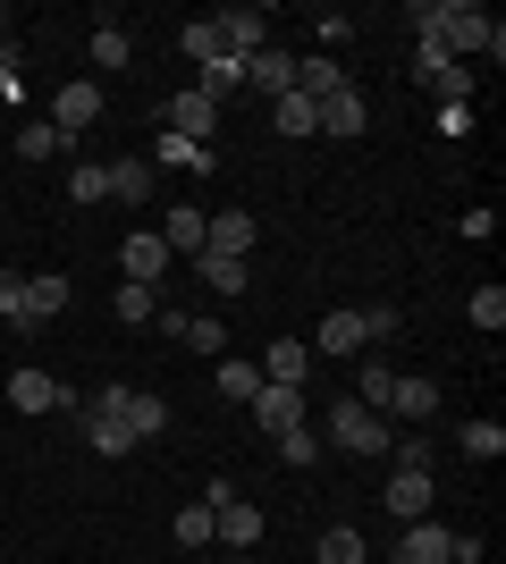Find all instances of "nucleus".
<instances>
[{
  "label": "nucleus",
  "instance_id": "aec40b11",
  "mask_svg": "<svg viewBox=\"0 0 506 564\" xmlns=\"http://www.w3.org/2000/svg\"><path fill=\"white\" fill-rule=\"evenodd\" d=\"M439 413V379H397V397H388V422H431Z\"/></svg>",
  "mask_w": 506,
  "mask_h": 564
},
{
  "label": "nucleus",
  "instance_id": "a211bd4d",
  "mask_svg": "<svg viewBox=\"0 0 506 564\" xmlns=\"http://www.w3.org/2000/svg\"><path fill=\"white\" fill-rule=\"evenodd\" d=\"M219 34H228V51H237V59L270 51V18H262V9H219Z\"/></svg>",
  "mask_w": 506,
  "mask_h": 564
},
{
  "label": "nucleus",
  "instance_id": "7c9ffc66",
  "mask_svg": "<svg viewBox=\"0 0 506 564\" xmlns=\"http://www.w3.org/2000/svg\"><path fill=\"white\" fill-rule=\"evenodd\" d=\"M270 118H279V135H313V118H321V101H304V94H295V85H288V94L270 101Z\"/></svg>",
  "mask_w": 506,
  "mask_h": 564
},
{
  "label": "nucleus",
  "instance_id": "c9c22d12",
  "mask_svg": "<svg viewBox=\"0 0 506 564\" xmlns=\"http://www.w3.org/2000/svg\"><path fill=\"white\" fill-rule=\"evenodd\" d=\"M237 85H245V59H237V51H228V59H212V68H203V85H194V94L228 101V94H237Z\"/></svg>",
  "mask_w": 506,
  "mask_h": 564
},
{
  "label": "nucleus",
  "instance_id": "6ab92c4d",
  "mask_svg": "<svg viewBox=\"0 0 506 564\" xmlns=\"http://www.w3.org/2000/svg\"><path fill=\"white\" fill-rule=\"evenodd\" d=\"M245 85L279 101V94L295 85V51H254V59H245Z\"/></svg>",
  "mask_w": 506,
  "mask_h": 564
},
{
  "label": "nucleus",
  "instance_id": "49530a36",
  "mask_svg": "<svg viewBox=\"0 0 506 564\" xmlns=\"http://www.w3.org/2000/svg\"><path fill=\"white\" fill-rule=\"evenodd\" d=\"M388 564H397V556H388Z\"/></svg>",
  "mask_w": 506,
  "mask_h": 564
},
{
  "label": "nucleus",
  "instance_id": "58836bf2",
  "mask_svg": "<svg viewBox=\"0 0 506 564\" xmlns=\"http://www.w3.org/2000/svg\"><path fill=\"white\" fill-rule=\"evenodd\" d=\"M169 540L177 547H212V506H186V514L169 522Z\"/></svg>",
  "mask_w": 506,
  "mask_h": 564
},
{
  "label": "nucleus",
  "instance_id": "37998d69",
  "mask_svg": "<svg viewBox=\"0 0 506 564\" xmlns=\"http://www.w3.org/2000/svg\"><path fill=\"white\" fill-rule=\"evenodd\" d=\"M18 295H25V279H9V270H0V321H18Z\"/></svg>",
  "mask_w": 506,
  "mask_h": 564
},
{
  "label": "nucleus",
  "instance_id": "b1692460",
  "mask_svg": "<svg viewBox=\"0 0 506 564\" xmlns=\"http://www.w3.org/2000/svg\"><path fill=\"white\" fill-rule=\"evenodd\" d=\"M313 564H372V547H363V531H346V522H330L313 547Z\"/></svg>",
  "mask_w": 506,
  "mask_h": 564
},
{
  "label": "nucleus",
  "instance_id": "ea45409f",
  "mask_svg": "<svg viewBox=\"0 0 506 564\" xmlns=\"http://www.w3.org/2000/svg\"><path fill=\"white\" fill-rule=\"evenodd\" d=\"M186 346L194 354H228V321H194L186 312Z\"/></svg>",
  "mask_w": 506,
  "mask_h": 564
},
{
  "label": "nucleus",
  "instance_id": "473e14b6",
  "mask_svg": "<svg viewBox=\"0 0 506 564\" xmlns=\"http://www.w3.org/2000/svg\"><path fill=\"white\" fill-rule=\"evenodd\" d=\"M219 397L254 404V397H262V362H228V354H219Z\"/></svg>",
  "mask_w": 506,
  "mask_h": 564
},
{
  "label": "nucleus",
  "instance_id": "c85d7f7f",
  "mask_svg": "<svg viewBox=\"0 0 506 564\" xmlns=\"http://www.w3.org/2000/svg\"><path fill=\"white\" fill-rule=\"evenodd\" d=\"M68 152V135L51 127V118H34V127H18V161H60Z\"/></svg>",
  "mask_w": 506,
  "mask_h": 564
},
{
  "label": "nucleus",
  "instance_id": "20e7f679",
  "mask_svg": "<svg viewBox=\"0 0 506 564\" xmlns=\"http://www.w3.org/2000/svg\"><path fill=\"white\" fill-rule=\"evenodd\" d=\"M68 295H76V286L60 279V270H34V279H25V295H18V337H34L43 321H60V312H68Z\"/></svg>",
  "mask_w": 506,
  "mask_h": 564
},
{
  "label": "nucleus",
  "instance_id": "cd10ccee",
  "mask_svg": "<svg viewBox=\"0 0 506 564\" xmlns=\"http://www.w3.org/2000/svg\"><path fill=\"white\" fill-rule=\"evenodd\" d=\"M110 203H152V161H110Z\"/></svg>",
  "mask_w": 506,
  "mask_h": 564
},
{
  "label": "nucleus",
  "instance_id": "5701e85b",
  "mask_svg": "<svg viewBox=\"0 0 506 564\" xmlns=\"http://www.w3.org/2000/svg\"><path fill=\"white\" fill-rule=\"evenodd\" d=\"M355 404H372V413H388V397H397V371L388 362H355V388H346Z\"/></svg>",
  "mask_w": 506,
  "mask_h": 564
},
{
  "label": "nucleus",
  "instance_id": "bb28decb",
  "mask_svg": "<svg viewBox=\"0 0 506 564\" xmlns=\"http://www.w3.org/2000/svg\"><path fill=\"white\" fill-rule=\"evenodd\" d=\"M85 447H94V455H127L136 438H127L119 413H94V404H85Z\"/></svg>",
  "mask_w": 506,
  "mask_h": 564
},
{
  "label": "nucleus",
  "instance_id": "a19ab883",
  "mask_svg": "<svg viewBox=\"0 0 506 564\" xmlns=\"http://www.w3.org/2000/svg\"><path fill=\"white\" fill-rule=\"evenodd\" d=\"M313 34H321V43H346V34H355V18H346V9H313Z\"/></svg>",
  "mask_w": 506,
  "mask_h": 564
},
{
  "label": "nucleus",
  "instance_id": "4c0bfd02",
  "mask_svg": "<svg viewBox=\"0 0 506 564\" xmlns=\"http://www.w3.org/2000/svg\"><path fill=\"white\" fill-rule=\"evenodd\" d=\"M464 455H473V464H498V455H506V430L498 422H464Z\"/></svg>",
  "mask_w": 506,
  "mask_h": 564
},
{
  "label": "nucleus",
  "instance_id": "7ed1b4c3",
  "mask_svg": "<svg viewBox=\"0 0 506 564\" xmlns=\"http://www.w3.org/2000/svg\"><path fill=\"white\" fill-rule=\"evenodd\" d=\"M9 404H18V413H85L43 362H9Z\"/></svg>",
  "mask_w": 506,
  "mask_h": 564
},
{
  "label": "nucleus",
  "instance_id": "f03ea898",
  "mask_svg": "<svg viewBox=\"0 0 506 564\" xmlns=\"http://www.w3.org/2000/svg\"><path fill=\"white\" fill-rule=\"evenodd\" d=\"M388 438H397V422L388 413H372V404H355V397H337L330 413H321V447H337V455H388Z\"/></svg>",
  "mask_w": 506,
  "mask_h": 564
},
{
  "label": "nucleus",
  "instance_id": "e433bc0d",
  "mask_svg": "<svg viewBox=\"0 0 506 564\" xmlns=\"http://www.w3.org/2000/svg\"><path fill=\"white\" fill-rule=\"evenodd\" d=\"M464 312H473V329L498 337L506 329V286H473V304H464Z\"/></svg>",
  "mask_w": 506,
  "mask_h": 564
},
{
  "label": "nucleus",
  "instance_id": "c03bdc74",
  "mask_svg": "<svg viewBox=\"0 0 506 564\" xmlns=\"http://www.w3.org/2000/svg\"><path fill=\"white\" fill-rule=\"evenodd\" d=\"M0 25H9V9H0Z\"/></svg>",
  "mask_w": 506,
  "mask_h": 564
},
{
  "label": "nucleus",
  "instance_id": "9d476101",
  "mask_svg": "<svg viewBox=\"0 0 506 564\" xmlns=\"http://www.w3.org/2000/svg\"><path fill=\"white\" fill-rule=\"evenodd\" d=\"M254 245H262V219L254 212H219L212 236H203V253H237V261H254Z\"/></svg>",
  "mask_w": 506,
  "mask_h": 564
},
{
  "label": "nucleus",
  "instance_id": "6e6552de",
  "mask_svg": "<svg viewBox=\"0 0 506 564\" xmlns=\"http://www.w3.org/2000/svg\"><path fill=\"white\" fill-rule=\"evenodd\" d=\"M413 76H422V85H439L448 101H464V94H473V68H464V59H448L439 43H413Z\"/></svg>",
  "mask_w": 506,
  "mask_h": 564
},
{
  "label": "nucleus",
  "instance_id": "2eb2a0df",
  "mask_svg": "<svg viewBox=\"0 0 506 564\" xmlns=\"http://www.w3.org/2000/svg\"><path fill=\"white\" fill-rule=\"evenodd\" d=\"M448 547H456V531L448 522H406V540H397V564H448Z\"/></svg>",
  "mask_w": 506,
  "mask_h": 564
},
{
  "label": "nucleus",
  "instance_id": "ddd939ff",
  "mask_svg": "<svg viewBox=\"0 0 506 564\" xmlns=\"http://www.w3.org/2000/svg\"><path fill=\"white\" fill-rule=\"evenodd\" d=\"M152 236H161L169 253H203V236H212V212H194V203H169Z\"/></svg>",
  "mask_w": 506,
  "mask_h": 564
},
{
  "label": "nucleus",
  "instance_id": "a18cd8bd",
  "mask_svg": "<svg viewBox=\"0 0 506 564\" xmlns=\"http://www.w3.org/2000/svg\"><path fill=\"white\" fill-rule=\"evenodd\" d=\"M0 110H9V101H0Z\"/></svg>",
  "mask_w": 506,
  "mask_h": 564
},
{
  "label": "nucleus",
  "instance_id": "c756f323",
  "mask_svg": "<svg viewBox=\"0 0 506 564\" xmlns=\"http://www.w3.org/2000/svg\"><path fill=\"white\" fill-rule=\"evenodd\" d=\"M152 304H161V286H136V279H119V295H110V312H119L127 329H144Z\"/></svg>",
  "mask_w": 506,
  "mask_h": 564
},
{
  "label": "nucleus",
  "instance_id": "2f4dec72",
  "mask_svg": "<svg viewBox=\"0 0 506 564\" xmlns=\"http://www.w3.org/2000/svg\"><path fill=\"white\" fill-rule=\"evenodd\" d=\"M127 59H136L127 25H119V18H101V25H94V68H127Z\"/></svg>",
  "mask_w": 506,
  "mask_h": 564
},
{
  "label": "nucleus",
  "instance_id": "a878e982",
  "mask_svg": "<svg viewBox=\"0 0 506 564\" xmlns=\"http://www.w3.org/2000/svg\"><path fill=\"white\" fill-rule=\"evenodd\" d=\"M431 430H397V438H388V471H431Z\"/></svg>",
  "mask_w": 506,
  "mask_h": 564
},
{
  "label": "nucleus",
  "instance_id": "4468645a",
  "mask_svg": "<svg viewBox=\"0 0 506 564\" xmlns=\"http://www.w3.org/2000/svg\"><path fill=\"white\" fill-rule=\"evenodd\" d=\"M127 279H136V286H161L169 279V261H177V253H169V245H161V236H152V228H136V236H127Z\"/></svg>",
  "mask_w": 506,
  "mask_h": 564
},
{
  "label": "nucleus",
  "instance_id": "79ce46f5",
  "mask_svg": "<svg viewBox=\"0 0 506 564\" xmlns=\"http://www.w3.org/2000/svg\"><path fill=\"white\" fill-rule=\"evenodd\" d=\"M363 329H372V346H388V337H397V304H372V312H363Z\"/></svg>",
  "mask_w": 506,
  "mask_h": 564
},
{
  "label": "nucleus",
  "instance_id": "412c9836",
  "mask_svg": "<svg viewBox=\"0 0 506 564\" xmlns=\"http://www.w3.org/2000/svg\"><path fill=\"white\" fill-rule=\"evenodd\" d=\"M152 161H161V169H186V177H203V169H219V152H212V143H186V135H161V143H152Z\"/></svg>",
  "mask_w": 506,
  "mask_h": 564
},
{
  "label": "nucleus",
  "instance_id": "9b49d317",
  "mask_svg": "<svg viewBox=\"0 0 506 564\" xmlns=\"http://www.w3.org/2000/svg\"><path fill=\"white\" fill-rule=\"evenodd\" d=\"M254 422H262L270 438H279V430H304V422H313V413H304V388H270V379H262V397H254Z\"/></svg>",
  "mask_w": 506,
  "mask_h": 564
},
{
  "label": "nucleus",
  "instance_id": "0eeeda50",
  "mask_svg": "<svg viewBox=\"0 0 506 564\" xmlns=\"http://www.w3.org/2000/svg\"><path fill=\"white\" fill-rule=\"evenodd\" d=\"M363 346H372V329H363V312H355V304L330 312V321L313 329V354H321V362H346V354H363Z\"/></svg>",
  "mask_w": 506,
  "mask_h": 564
},
{
  "label": "nucleus",
  "instance_id": "dca6fc26",
  "mask_svg": "<svg viewBox=\"0 0 506 564\" xmlns=\"http://www.w3.org/2000/svg\"><path fill=\"white\" fill-rule=\"evenodd\" d=\"M346 85H355V76L337 68L330 51H304V59H295V94L304 101H330V94H346Z\"/></svg>",
  "mask_w": 506,
  "mask_h": 564
},
{
  "label": "nucleus",
  "instance_id": "f704fd0d",
  "mask_svg": "<svg viewBox=\"0 0 506 564\" xmlns=\"http://www.w3.org/2000/svg\"><path fill=\"white\" fill-rule=\"evenodd\" d=\"M279 455H288V471H313L321 464V430L304 422V430H279Z\"/></svg>",
  "mask_w": 506,
  "mask_h": 564
},
{
  "label": "nucleus",
  "instance_id": "1a4fd4ad",
  "mask_svg": "<svg viewBox=\"0 0 506 564\" xmlns=\"http://www.w3.org/2000/svg\"><path fill=\"white\" fill-rule=\"evenodd\" d=\"M431 471H388V489H380V506H388V514H397V522H422V514H431Z\"/></svg>",
  "mask_w": 506,
  "mask_h": 564
},
{
  "label": "nucleus",
  "instance_id": "39448f33",
  "mask_svg": "<svg viewBox=\"0 0 506 564\" xmlns=\"http://www.w3.org/2000/svg\"><path fill=\"white\" fill-rule=\"evenodd\" d=\"M212 127H219V101H212V94H169V101H161V135L212 143Z\"/></svg>",
  "mask_w": 506,
  "mask_h": 564
},
{
  "label": "nucleus",
  "instance_id": "72a5a7b5",
  "mask_svg": "<svg viewBox=\"0 0 506 564\" xmlns=\"http://www.w3.org/2000/svg\"><path fill=\"white\" fill-rule=\"evenodd\" d=\"M68 194H76V203H110V161H76L68 169Z\"/></svg>",
  "mask_w": 506,
  "mask_h": 564
},
{
  "label": "nucleus",
  "instance_id": "423d86ee",
  "mask_svg": "<svg viewBox=\"0 0 506 564\" xmlns=\"http://www.w3.org/2000/svg\"><path fill=\"white\" fill-rule=\"evenodd\" d=\"M94 118H101V85H94V76H76V85H60V94H51V127H60L68 143L85 135Z\"/></svg>",
  "mask_w": 506,
  "mask_h": 564
},
{
  "label": "nucleus",
  "instance_id": "f3484780",
  "mask_svg": "<svg viewBox=\"0 0 506 564\" xmlns=\"http://www.w3.org/2000/svg\"><path fill=\"white\" fill-rule=\"evenodd\" d=\"M262 379H270V388H304V379H313V346L279 337V346L262 354Z\"/></svg>",
  "mask_w": 506,
  "mask_h": 564
},
{
  "label": "nucleus",
  "instance_id": "393cba45",
  "mask_svg": "<svg viewBox=\"0 0 506 564\" xmlns=\"http://www.w3.org/2000/svg\"><path fill=\"white\" fill-rule=\"evenodd\" d=\"M177 43H186V59H194V68H212V59H228V34H219V18H194L186 34H177Z\"/></svg>",
  "mask_w": 506,
  "mask_h": 564
},
{
  "label": "nucleus",
  "instance_id": "4be33fe9",
  "mask_svg": "<svg viewBox=\"0 0 506 564\" xmlns=\"http://www.w3.org/2000/svg\"><path fill=\"white\" fill-rule=\"evenodd\" d=\"M194 261H203L212 295H245V286H254V261H237V253H194Z\"/></svg>",
  "mask_w": 506,
  "mask_h": 564
},
{
  "label": "nucleus",
  "instance_id": "f8f14e48",
  "mask_svg": "<svg viewBox=\"0 0 506 564\" xmlns=\"http://www.w3.org/2000/svg\"><path fill=\"white\" fill-rule=\"evenodd\" d=\"M363 127H372V101H363L355 85H346V94H330V101H321V118H313V135H346V143H355Z\"/></svg>",
  "mask_w": 506,
  "mask_h": 564
},
{
  "label": "nucleus",
  "instance_id": "f257e3e1",
  "mask_svg": "<svg viewBox=\"0 0 506 564\" xmlns=\"http://www.w3.org/2000/svg\"><path fill=\"white\" fill-rule=\"evenodd\" d=\"M413 25H422V43H439L448 59H464V51L506 59V25L489 18V9H473V0H413Z\"/></svg>",
  "mask_w": 506,
  "mask_h": 564
}]
</instances>
